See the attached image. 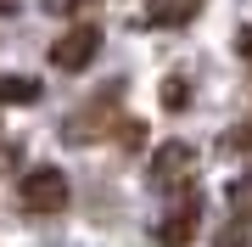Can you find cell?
I'll return each mask as SVG.
<instances>
[{
    "label": "cell",
    "mask_w": 252,
    "mask_h": 247,
    "mask_svg": "<svg viewBox=\"0 0 252 247\" xmlns=\"http://www.w3.org/2000/svg\"><path fill=\"white\" fill-rule=\"evenodd\" d=\"M17 202L28 213H39V219H51V213H62L67 208V174L62 169H28L23 174V185H17Z\"/></svg>",
    "instance_id": "cell-1"
},
{
    "label": "cell",
    "mask_w": 252,
    "mask_h": 247,
    "mask_svg": "<svg viewBox=\"0 0 252 247\" xmlns=\"http://www.w3.org/2000/svg\"><path fill=\"white\" fill-rule=\"evenodd\" d=\"M95 51H101V28H95V23H79V28H67V34L51 45V68L79 73V68L95 62Z\"/></svg>",
    "instance_id": "cell-2"
},
{
    "label": "cell",
    "mask_w": 252,
    "mask_h": 247,
    "mask_svg": "<svg viewBox=\"0 0 252 247\" xmlns=\"http://www.w3.org/2000/svg\"><path fill=\"white\" fill-rule=\"evenodd\" d=\"M196 225H202V202H196V197H180V208L157 225V242H162V247H185L190 236H196Z\"/></svg>",
    "instance_id": "cell-3"
},
{
    "label": "cell",
    "mask_w": 252,
    "mask_h": 247,
    "mask_svg": "<svg viewBox=\"0 0 252 247\" xmlns=\"http://www.w3.org/2000/svg\"><path fill=\"white\" fill-rule=\"evenodd\" d=\"M185 174H190V146H185V141L157 146V157H152V180H157V185H180Z\"/></svg>",
    "instance_id": "cell-4"
},
{
    "label": "cell",
    "mask_w": 252,
    "mask_h": 247,
    "mask_svg": "<svg viewBox=\"0 0 252 247\" xmlns=\"http://www.w3.org/2000/svg\"><path fill=\"white\" fill-rule=\"evenodd\" d=\"M202 11V0H146V17H152L157 28H180V23H190Z\"/></svg>",
    "instance_id": "cell-5"
},
{
    "label": "cell",
    "mask_w": 252,
    "mask_h": 247,
    "mask_svg": "<svg viewBox=\"0 0 252 247\" xmlns=\"http://www.w3.org/2000/svg\"><path fill=\"white\" fill-rule=\"evenodd\" d=\"M0 101H6V107H28V101H39V79H28V73H0Z\"/></svg>",
    "instance_id": "cell-6"
},
{
    "label": "cell",
    "mask_w": 252,
    "mask_h": 247,
    "mask_svg": "<svg viewBox=\"0 0 252 247\" xmlns=\"http://www.w3.org/2000/svg\"><path fill=\"white\" fill-rule=\"evenodd\" d=\"M230 208L241 213V219L252 213V180H235V185H230Z\"/></svg>",
    "instance_id": "cell-7"
},
{
    "label": "cell",
    "mask_w": 252,
    "mask_h": 247,
    "mask_svg": "<svg viewBox=\"0 0 252 247\" xmlns=\"http://www.w3.org/2000/svg\"><path fill=\"white\" fill-rule=\"evenodd\" d=\"M235 56H241V62H252V28H241V34H235Z\"/></svg>",
    "instance_id": "cell-8"
},
{
    "label": "cell",
    "mask_w": 252,
    "mask_h": 247,
    "mask_svg": "<svg viewBox=\"0 0 252 247\" xmlns=\"http://www.w3.org/2000/svg\"><path fill=\"white\" fill-rule=\"evenodd\" d=\"M230 141H235V146H241V152H252V118H247L241 129H235V135H230Z\"/></svg>",
    "instance_id": "cell-9"
},
{
    "label": "cell",
    "mask_w": 252,
    "mask_h": 247,
    "mask_svg": "<svg viewBox=\"0 0 252 247\" xmlns=\"http://www.w3.org/2000/svg\"><path fill=\"white\" fill-rule=\"evenodd\" d=\"M79 6H90V0H56V11H79Z\"/></svg>",
    "instance_id": "cell-10"
},
{
    "label": "cell",
    "mask_w": 252,
    "mask_h": 247,
    "mask_svg": "<svg viewBox=\"0 0 252 247\" xmlns=\"http://www.w3.org/2000/svg\"><path fill=\"white\" fill-rule=\"evenodd\" d=\"M6 6H11V0H0V11H6Z\"/></svg>",
    "instance_id": "cell-11"
}]
</instances>
